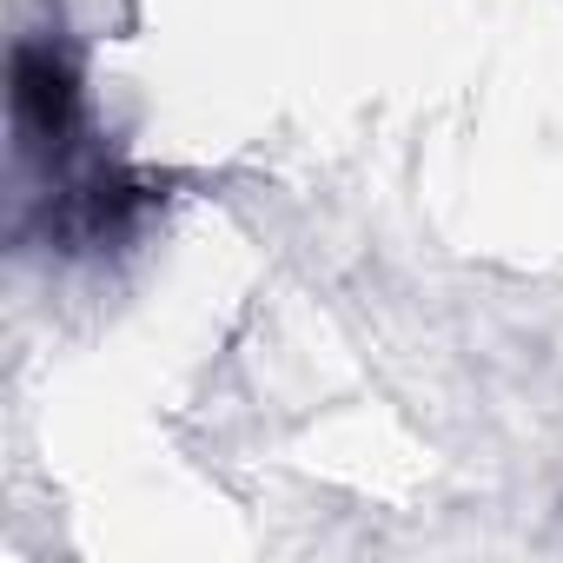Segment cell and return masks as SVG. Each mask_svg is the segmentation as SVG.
<instances>
[{"instance_id": "cell-1", "label": "cell", "mask_w": 563, "mask_h": 563, "mask_svg": "<svg viewBox=\"0 0 563 563\" xmlns=\"http://www.w3.org/2000/svg\"><path fill=\"white\" fill-rule=\"evenodd\" d=\"M14 133H21V153L47 166V179L80 159L87 93H80L74 54L54 34H34L14 47Z\"/></svg>"}]
</instances>
